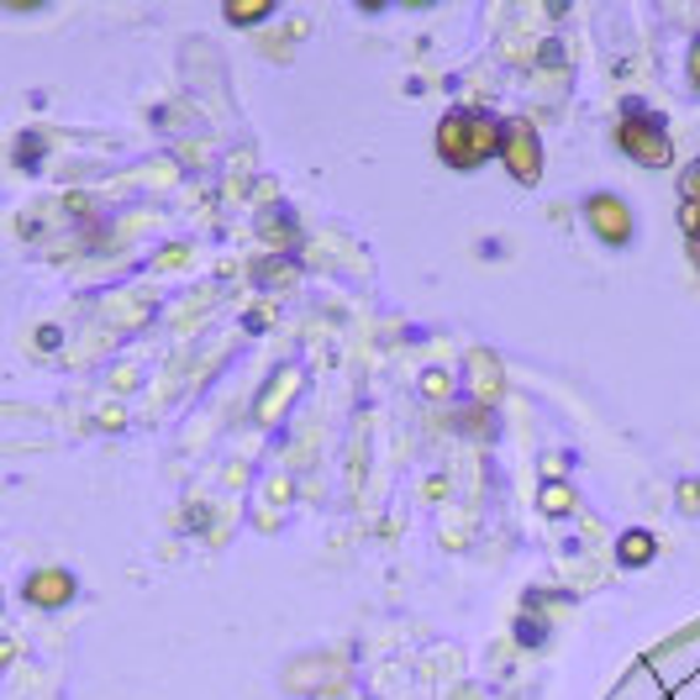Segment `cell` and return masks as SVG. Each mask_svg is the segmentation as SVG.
I'll use <instances>...</instances> for the list:
<instances>
[{"label":"cell","instance_id":"obj_1","mask_svg":"<svg viewBox=\"0 0 700 700\" xmlns=\"http://www.w3.org/2000/svg\"><path fill=\"white\" fill-rule=\"evenodd\" d=\"M437 153L453 169H474L480 158L501 153V121H490L484 111H448L437 127Z\"/></svg>","mask_w":700,"mask_h":700},{"label":"cell","instance_id":"obj_2","mask_svg":"<svg viewBox=\"0 0 700 700\" xmlns=\"http://www.w3.org/2000/svg\"><path fill=\"white\" fill-rule=\"evenodd\" d=\"M616 143L627 158H637L643 169H658V164H669V132H664V121L643 111V106H627V117L616 127Z\"/></svg>","mask_w":700,"mask_h":700},{"label":"cell","instance_id":"obj_3","mask_svg":"<svg viewBox=\"0 0 700 700\" xmlns=\"http://www.w3.org/2000/svg\"><path fill=\"white\" fill-rule=\"evenodd\" d=\"M501 153H506L516 179H537V169H543V147H537V132L527 121H506L501 127Z\"/></svg>","mask_w":700,"mask_h":700},{"label":"cell","instance_id":"obj_4","mask_svg":"<svg viewBox=\"0 0 700 700\" xmlns=\"http://www.w3.org/2000/svg\"><path fill=\"white\" fill-rule=\"evenodd\" d=\"M590 221H595V232H601L605 242H627L632 238V217L622 200H611V195H595L590 200Z\"/></svg>","mask_w":700,"mask_h":700},{"label":"cell","instance_id":"obj_5","mask_svg":"<svg viewBox=\"0 0 700 700\" xmlns=\"http://www.w3.org/2000/svg\"><path fill=\"white\" fill-rule=\"evenodd\" d=\"M269 17V0H227V22H259Z\"/></svg>","mask_w":700,"mask_h":700},{"label":"cell","instance_id":"obj_6","mask_svg":"<svg viewBox=\"0 0 700 700\" xmlns=\"http://www.w3.org/2000/svg\"><path fill=\"white\" fill-rule=\"evenodd\" d=\"M648 554H653V537H648V532H632V537H622V558H627V564H643Z\"/></svg>","mask_w":700,"mask_h":700},{"label":"cell","instance_id":"obj_7","mask_svg":"<svg viewBox=\"0 0 700 700\" xmlns=\"http://www.w3.org/2000/svg\"><path fill=\"white\" fill-rule=\"evenodd\" d=\"M32 595H43V601H53V595H69V580H64V575H43V580L32 584Z\"/></svg>","mask_w":700,"mask_h":700},{"label":"cell","instance_id":"obj_8","mask_svg":"<svg viewBox=\"0 0 700 700\" xmlns=\"http://www.w3.org/2000/svg\"><path fill=\"white\" fill-rule=\"evenodd\" d=\"M543 506H548V511H564V506H569V490H564V484H548V495H543Z\"/></svg>","mask_w":700,"mask_h":700},{"label":"cell","instance_id":"obj_9","mask_svg":"<svg viewBox=\"0 0 700 700\" xmlns=\"http://www.w3.org/2000/svg\"><path fill=\"white\" fill-rule=\"evenodd\" d=\"M690 74H696V85H700V43H696V64H690Z\"/></svg>","mask_w":700,"mask_h":700}]
</instances>
